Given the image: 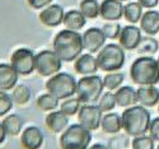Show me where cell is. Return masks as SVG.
Returning <instances> with one entry per match:
<instances>
[{"instance_id": "d590c367", "label": "cell", "mask_w": 159, "mask_h": 149, "mask_svg": "<svg viewBox=\"0 0 159 149\" xmlns=\"http://www.w3.org/2000/svg\"><path fill=\"white\" fill-rule=\"evenodd\" d=\"M149 133H150V137L159 142V117H155L152 120L150 126H149Z\"/></svg>"}, {"instance_id": "30bf717a", "label": "cell", "mask_w": 159, "mask_h": 149, "mask_svg": "<svg viewBox=\"0 0 159 149\" xmlns=\"http://www.w3.org/2000/svg\"><path fill=\"white\" fill-rule=\"evenodd\" d=\"M102 117V110L96 105H84L78 112L79 124L89 131H94L101 128Z\"/></svg>"}, {"instance_id": "5b68a950", "label": "cell", "mask_w": 159, "mask_h": 149, "mask_svg": "<svg viewBox=\"0 0 159 149\" xmlns=\"http://www.w3.org/2000/svg\"><path fill=\"white\" fill-rule=\"evenodd\" d=\"M92 142V134L80 124L66 128L60 137L61 149H88Z\"/></svg>"}, {"instance_id": "1f68e13d", "label": "cell", "mask_w": 159, "mask_h": 149, "mask_svg": "<svg viewBox=\"0 0 159 149\" xmlns=\"http://www.w3.org/2000/svg\"><path fill=\"white\" fill-rule=\"evenodd\" d=\"M117 102H116V97H115V93L112 92H106L103 96H101L98 106L102 110V112H110L112 111L113 108L116 107Z\"/></svg>"}, {"instance_id": "7c38bea8", "label": "cell", "mask_w": 159, "mask_h": 149, "mask_svg": "<svg viewBox=\"0 0 159 149\" xmlns=\"http://www.w3.org/2000/svg\"><path fill=\"white\" fill-rule=\"evenodd\" d=\"M106 42V36L99 28H89L83 33V47L89 54H94L99 51Z\"/></svg>"}, {"instance_id": "6da1fadb", "label": "cell", "mask_w": 159, "mask_h": 149, "mask_svg": "<svg viewBox=\"0 0 159 149\" xmlns=\"http://www.w3.org/2000/svg\"><path fill=\"white\" fill-rule=\"evenodd\" d=\"M52 47L61 61H75L83 51V36L78 31H60L52 42Z\"/></svg>"}, {"instance_id": "7402d4cb", "label": "cell", "mask_w": 159, "mask_h": 149, "mask_svg": "<svg viewBox=\"0 0 159 149\" xmlns=\"http://www.w3.org/2000/svg\"><path fill=\"white\" fill-rule=\"evenodd\" d=\"M62 23L66 27V30L79 31L85 26L87 18L83 16V13L80 10H69L65 13Z\"/></svg>"}, {"instance_id": "8992f818", "label": "cell", "mask_w": 159, "mask_h": 149, "mask_svg": "<svg viewBox=\"0 0 159 149\" xmlns=\"http://www.w3.org/2000/svg\"><path fill=\"white\" fill-rule=\"evenodd\" d=\"M76 80L69 73H57L46 82V89L59 100H68L76 93Z\"/></svg>"}, {"instance_id": "60d3db41", "label": "cell", "mask_w": 159, "mask_h": 149, "mask_svg": "<svg viewBox=\"0 0 159 149\" xmlns=\"http://www.w3.org/2000/svg\"><path fill=\"white\" fill-rule=\"evenodd\" d=\"M120 2H129V0H120Z\"/></svg>"}, {"instance_id": "ab89813d", "label": "cell", "mask_w": 159, "mask_h": 149, "mask_svg": "<svg viewBox=\"0 0 159 149\" xmlns=\"http://www.w3.org/2000/svg\"><path fill=\"white\" fill-rule=\"evenodd\" d=\"M88 149H108L106 145H103V144H99V143H97V144H93L92 147H89Z\"/></svg>"}, {"instance_id": "ffe728a7", "label": "cell", "mask_w": 159, "mask_h": 149, "mask_svg": "<svg viewBox=\"0 0 159 149\" xmlns=\"http://www.w3.org/2000/svg\"><path fill=\"white\" fill-rule=\"evenodd\" d=\"M46 126L52 133H62L69 125V119L62 111H54L46 116Z\"/></svg>"}, {"instance_id": "9a60e30c", "label": "cell", "mask_w": 159, "mask_h": 149, "mask_svg": "<svg viewBox=\"0 0 159 149\" xmlns=\"http://www.w3.org/2000/svg\"><path fill=\"white\" fill-rule=\"evenodd\" d=\"M20 144L24 149H39L43 144V134L37 126L25 128L20 135Z\"/></svg>"}, {"instance_id": "e0dca14e", "label": "cell", "mask_w": 159, "mask_h": 149, "mask_svg": "<svg viewBox=\"0 0 159 149\" xmlns=\"http://www.w3.org/2000/svg\"><path fill=\"white\" fill-rule=\"evenodd\" d=\"M18 73L10 64H0V91L14 89L18 82Z\"/></svg>"}, {"instance_id": "52a82bcc", "label": "cell", "mask_w": 159, "mask_h": 149, "mask_svg": "<svg viewBox=\"0 0 159 149\" xmlns=\"http://www.w3.org/2000/svg\"><path fill=\"white\" fill-rule=\"evenodd\" d=\"M103 79L99 75H84L76 83V96L84 103L97 102L103 92Z\"/></svg>"}, {"instance_id": "ee69618b", "label": "cell", "mask_w": 159, "mask_h": 149, "mask_svg": "<svg viewBox=\"0 0 159 149\" xmlns=\"http://www.w3.org/2000/svg\"><path fill=\"white\" fill-rule=\"evenodd\" d=\"M157 149H159V145H158V148H157Z\"/></svg>"}, {"instance_id": "8fae6325", "label": "cell", "mask_w": 159, "mask_h": 149, "mask_svg": "<svg viewBox=\"0 0 159 149\" xmlns=\"http://www.w3.org/2000/svg\"><path fill=\"white\" fill-rule=\"evenodd\" d=\"M141 38V30L135 24H130L122 28L118 37V42L124 50H135L138 49Z\"/></svg>"}, {"instance_id": "7bdbcfd3", "label": "cell", "mask_w": 159, "mask_h": 149, "mask_svg": "<svg viewBox=\"0 0 159 149\" xmlns=\"http://www.w3.org/2000/svg\"><path fill=\"white\" fill-rule=\"evenodd\" d=\"M158 65H159V58H158Z\"/></svg>"}, {"instance_id": "ba28073f", "label": "cell", "mask_w": 159, "mask_h": 149, "mask_svg": "<svg viewBox=\"0 0 159 149\" xmlns=\"http://www.w3.org/2000/svg\"><path fill=\"white\" fill-rule=\"evenodd\" d=\"M61 63V59L55 51H39L36 55V72L42 77H52L60 72Z\"/></svg>"}, {"instance_id": "d6a6232c", "label": "cell", "mask_w": 159, "mask_h": 149, "mask_svg": "<svg viewBox=\"0 0 159 149\" xmlns=\"http://www.w3.org/2000/svg\"><path fill=\"white\" fill-rule=\"evenodd\" d=\"M132 149H154V139L147 135H140L135 137L131 142Z\"/></svg>"}, {"instance_id": "ac0fdd59", "label": "cell", "mask_w": 159, "mask_h": 149, "mask_svg": "<svg viewBox=\"0 0 159 149\" xmlns=\"http://www.w3.org/2000/svg\"><path fill=\"white\" fill-rule=\"evenodd\" d=\"M138 102L144 107H154L159 103V89L154 86H141L136 89Z\"/></svg>"}, {"instance_id": "3957f363", "label": "cell", "mask_w": 159, "mask_h": 149, "mask_svg": "<svg viewBox=\"0 0 159 149\" xmlns=\"http://www.w3.org/2000/svg\"><path fill=\"white\" fill-rule=\"evenodd\" d=\"M130 77L132 82L139 86H155L159 83V65L158 60L150 56L138 58L130 68Z\"/></svg>"}, {"instance_id": "4fadbf2b", "label": "cell", "mask_w": 159, "mask_h": 149, "mask_svg": "<svg viewBox=\"0 0 159 149\" xmlns=\"http://www.w3.org/2000/svg\"><path fill=\"white\" fill-rule=\"evenodd\" d=\"M64 16H65V12L62 7L59 4H52L46 7L39 13L38 18L43 26L54 28V27H57L64 22Z\"/></svg>"}, {"instance_id": "4dcf8cb0", "label": "cell", "mask_w": 159, "mask_h": 149, "mask_svg": "<svg viewBox=\"0 0 159 149\" xmlns=\"http://www.w3.org/2000/svg\"><path fill=\"white\" fill-rule=\"evenodd\" d=\"M159 49V44L153 37H144L138 46V52L140 54H155Z\"/></svg>"}, {"instance_id": "603a6c76", "label": "cell", "mask_w": 159, "mask_h": 149, "mask_svg": "<svg viewBox=\"0 0 159 149\" xmlns=\"http://www.w3.org/2000/svg\"><path fill=\"white\" fill-rule=\"evenodd\" d=\"M101 128L106 134H117L122 129V120L121 116L115 112H110L102 117Z\"/></svg>"}, {"instance_id": "83f0119b", "label": "cell", "mask_w": 159, "mask_h": 149, "mask_svg": "<svg viewBox=\"0 0 159 149\" xmlns=\"http://www.w3.org/2000/svg\"><path fill=\"white\" fill-rule=\"evenodd\" d=\"M99 7L97 0H82L80 12L87 19H96L99 16Z\"/></svg>"}, {"instance_id": "5bb4252c", "label": "cell", "mask_w": 159, "mask_h": 149, "mask_svg": "<svg viewBox=\"0 0 159 149\" xmlns=\"http://www.w3.org/2000/svg\"><path fill=\"white\" fill-rule=\"evenodd\" d=\"M99 16L104 21H120L124 17L122 2L120 0H103L99 7Z\"/></svg>"}, {"instance_id": "8d00e7d4", "label": "cell", "mask_w": 159, "mask_h": 149, "mask_svg": "<svg viewBox=\"0 0 159 149\" xmlns=\"http://www.w3.org/2000/svg\"><path fill=\"white\" fill-rule=\"evenodd\" d=\"M52 0H27L28 5L32 8V9H43L46 7H48L51 4Z\"/></svg>"}, {"instance_id": "2e32d148", "label": "cell", "mask_w": 159, "mask_h": 149, "mask_svg": "<svg viewBox=\"0 0 159 149\" xmlns=\"http://www.w3.org/2000/svg\"><path fill=\"white\" fill-rule=\"evenodd\" d=\"M74 69L78 74L82 75H93L99 69L97 59L92 54H83L74 63Z\"/></svg>"}, {"instance_id": "d6986e66", "label": "cell", "mask_w": 159, "mask_h": 149, "mask_svg": "<svg viewBox=\"0 0 159 149\" xmlns=\"http://www.w3.org/2000/svg\"><path fill=\"white\" fill-rule=\"evenodd\" d=\"M140 30L148 36H155L159 33V12L148 10L140 19Z\"/></svg>"}, {"instance_id": "f546056e", "label": "cell", "mask_w": 159, "mask_h": 149, "mask_svg": "<svg viewBox=\"0 0 159 149\" xmlns=\"http://www.w3.org/2000/svg\"><path fill=\"white\" fill-rule=\"evenodd\" d=\"M80 100H79L78 97L76 98H68L65 100L62 103H61V107H60V111H62L66 116H73L75 114L79 112V110H80Z\"/></svg>"}, {"instance_id": "277c9868", "label": "cell", "mask_w": 159, "mask_h": 149, "mask_svg": "<svg viewBox=\"0 0 159 149\" xmlns=\"http://www.w3.org/2000/svg\"><path fill=\"white\" fill-rule=\"evenodd\" d=\"M98 68L103 72H117L125 64V51L120 45L108 44L103 46L97 55Z\"/></svg>"}, {"instance_id": "7a4b0ae2", "label": "cell", "mask_w": 159, "mask_h": 149, "mask_svg": "<svg viewBox=\"0 0 159 149\" xmlns=\"http://www.w3.org/2000/svg\"><path fill=\"white\" fill-rule=\"evenodd\" d=\"M122 129L130 137H140L145 135L149 130L152 119L150 112L144 106H131L127 107L121 115Z\"/></svg>"}, {"instance_id": "b9f144b4", "label": "cell", "mask_w": 159, "mask_h": 149, "mask_svg": "<svg viewBox=\"0 0 159 149\" xmlns=\"http://www.w3.org/2000/svg\"><path fill=\"white\" fill-rule=\"evenodd\" d=\"M158 112H159V103H158Z\"/></svg>"}, {"instance_id": "9c48e42d", "label": "cell", "mask_w": 159, "mask_h": 149, "mask_svg": "<svg viewBox=\"0 0 159 149\" xmlns=\"http://www.w3.org/2000/svg\"><path fill=\"white\" fill-rule=\"evenodd\" d=\"M10 65L19 75H30L36 70V55L30 49H18L11 54Z\"/></svg>"}, {"instance_id": "484cf974", "label": "cell", "mask_w": 159, "mask_h": 149, "mask_svg": "<svg viewBox=\"0 0 159 149\" xmlns=\"http://www.w3.org/2000/svg\"><path fill=\"white\" fill-rule=\"evenodd\" d=\"M59 98H56L54 94L51 93H45L42 96H39L36 101V105L39 110L42 111H55L59 107Z\"/></svg>"}, {"instance_id": "f35d334b", "label": "cell", "mask_w": 159, "mask_h": 149, "mask_svg": "<svg viewBox=\"0 0 159 149\" xmlns=\"http://www.w3.org/2000/svg\"><path fill=\"white\" fill-rule=\"evenodd\" d=\"M7 131H5V129H4V126H3V124L0 123V144H3L4 142H5V138H7Z\"/></svg>"}, {"instance_id": "d4e9b609", "label": "cell", "mask_w": 159, "mask_h": 149, "mask_svg": "<svg viewBox=\"0 0 159 149\" xmlns=\"http://www.w3.org/2000/svg\"><path fill=\"white\" fill-rule=\"evenodd\" d=\"M143 14V7L138 2H130L126 5H124V17L131 24L140 22Z\"/></svg>"}, {"instance_id": "44dd1931", "label": "cell", "mask_w": 159, "mask_h": 149, "mask_svg": "<svg viewBox=\"0 0 159 149\" xmlns=\"http://www.w3.org/2000/svg\"><path fill=\"white\" fill-rule=\"evenodd\" d=\"M115 97H116L117 106H120V107H126L127 108V107L134 106L138 102L136 91L132 87H130V86L120 87L116 91Z\"/></svg>"}, {"instance_id": "4316f807", "label": "cell", "mask_w": 159, "mask_h": 149, "mask_svg": "<svg viewBox=\"0 0 159 149\" xmlns=\"http://www.w3.org/2000/svg\"><path fill=\"white\" fill-rule=\"evenodd\" d=\"M11 100H13V102L19 106L28 103L31 100V89L24 84L16 86L11 92Z\"/></svg>"}, {"instance_id": "f1b7e54d", "label": "cell", "mask_w": 159, "mask_h": 149, "mask_svg": "<svg viewBox=\"0 0 159 149\" xmlns=\"http://www.w3.org/2000/svg\"><path fill=\"white\" fill-rule=\"evenodd\" d=\"M124 79L125 75L122 73H108L103 78V86L108 91H115L121 87V84L124 83Z\"/></svg>"}, {"instance_id": "836d02e7", "label": "cell", "mask_w": 159, "mask_h": 149, "mask_svg": "<svg viewBox=\"0 0 159 149\" xmlns=\"http://www.w3.org/2000/svg\"><path fill=\"white\" fill-rule=\"evenodd\" d=\"M106 38H110V40H116L120 37V33L122 31V27L120 26V23L117 22H111V23H106L102 28Z\"/></svg>"}, {"instance_id": "e575fe53", "label": "cell", "mask_w": 159, "mask_h": 149, "mask_svg": "<svg viewBox=\"0 0 159 149\" xmlns=\"http://www.w3.org/2000/svg\"><path fill=\"white\" fill-rule=\"evenodd\" d=\"M13 100L11 96L4 91H0V117L5 116L11 108H13Z\"/></svg>"}, {"instance_id": "74e56055", "label": "cell", "mask_w": 159, "mask_h": 149, "mask_svg": "<svg viewBox=\"0 0 159 149\" xmlns=\"http://www.w3.org/2000/svg\"><path fill=\"white\" fill-rule=\"evenodd\" d=\"M138 3L143 7V8H147V9H153L158 5L159 0H138Z\"/></svg>"}, {"instance_id": "cb8c5ba5", "label": "cell", "mask_w": 159, "mask_h": 149, "mask_svg": "<svg viewBox=\"0 0 159 149\" xmlns=\"http://www.w3.org/2000/svg\"><path fill=\"white\" fill-rule=\"evenodd\" d=\"M2 124L7 131L8 135L10 137H17V135L22 131V128H23V120L19 115L17 114H11V115H8L3 121Z\"/></svg>"}]
</instances>
